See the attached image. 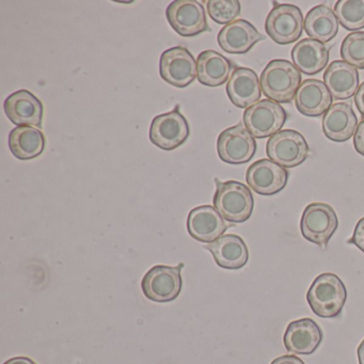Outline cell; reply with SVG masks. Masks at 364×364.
<instances>
[{"mask_svg": "<svg viewBox=\"0 0 364 364\" xmlns=\"http://www.w3.org/2000/svg\"><path fill=\"white\" fill-rule=\"evenodd\" d=\"M301 82V72L283 59L270 61L259 80L263 95L276 103H291Z\"/></svg>", "mask_w": 364, "mask_h": 364, "instance_id": "6da1fadb", "label": "cell"}, {"mask_svg": "<svg viewBox=\"0 0 364 364\" xmlns=\"http://www.w3.org/2000/svg\"><path fill=\"white\" fill-rule=\"evenodd\" d=\"M347 299V289L336 274H319L306 293V300L314 314L323 318H333L342 312Z\"/></svg>", "mask_w": 364, "mask_h": 364, "instance_id": "7a4b0ae2", "label": "cell"}, {"mask_svg": "<svg viewBox=\"0 0 364 364\" xmlns=\"http://www.w3.org/2000/svg\"><path fill=\"white\" fill-rule=\"evenodd\" d=\"M214 206L223 219L232 223H242L250 218L255 199L250 189L237 181L220 182L216 180Z\"/></svg>", "mask_w": 364, "mask_h": 364, "instance_id": "3957f363", "label": "cell"}, {"mask_svg": "<svg viewBox=\"0 0 364 364\" xmlns=\"http://www.w3.org/2000/svg\"><path fill=\"white\" fill-rule=\"evenodd\" d=\"M338 227L336 210L327 203L309 204L302 213L300 230L308 242L326 247Z\"/></svg>", "mask_w": 364, "mask_h": 364, "instance_id": "277c9868", "label": "cell"}, {"mask_svg": "<svg viewBox=\"0 0 364 364\" xmlns=\"http://www.w3.org/2000/svg\"><path fill=\"white\" fill-rule=\"evenodd\" d=\"M287 118V112L280 104L262 100L245 110L244 124L253 137L263 139L279 133Z\"/></svg>", "mask_w": 364, "mask_h": 364, "instance_id": "5b68a950", "label": "cell"}, {"mask_svg": "<svg viewBox=\"0 0 364 364\" xmlns=\"http://www.w3.org/2000/svg\"><path fill=\"white\" fill-rule=\"evenodd\" d=\"M301 10L294 5H277L269 12L265 31L274 43L289 46L301 37L304 31Z\"/></svg>", "mask_w": 364, "mask_h": 364, "instance_id": "8992f818", "label": "cell"}, {"mask_svg": "<svg viewBox=\"0 0 364 364\" xmlns=\"http://www.w3.org/2000/svg\"><path fill=\"white\" fill-rule=\"evenodd\" d=\"M309 146L301 134L284 129L274 134L266 144V154L270 161L284 168L301 165L309 155Z\"/></svg>", "mask_w": 364, "mask_h": 364, "instance_id": "52a82bcc", "label": "cell"}, {"mask_svg": "<svg viewBox=\"0 0 364 364\" xmlns=\"http://www.w3.org/2000/svg\"><path fill=\"white\" fill-rule=\"evenodd\" d=\"M166 16L170 26L185 38L210 31L205 9L197 0H176L168 6Z\"/></svg>", "mask_w": 364, "mask_h": 364, "instance_id": "ba28073f", "label": "cell"}, {"mask_svg": "<svg viewBox=\"0 0 364 364\" xmlns=\"http://www.w3.org/2000/svg\"><path fill=\"white\" fill-rule=\"evenodd\" d=\"M182 266L183 264L176 267L157 265L151 268L142 279L144 296L155 302H170L176 299L182 289Z\"/></svg>", "mask_w": 364, "mask_h": 364, "instance_id": "9c48e42d", "label": "cell"}, {"mask_svg": "<svg viewBox=\"0 0 364 364\" xmlns=\"http://www.w3.org/2000/svg\"><path fill=\"white\" fill-rule=\"evenodd\" d=\"M189 134L188 122L178 110V105L172 112L155 117L151 123V142L161 150H176L186 141Z\"/></svg>", "mask_w": 364, "mask_h": 364, "instance_id": "30bf717a", "label": "cell"}, {"mask_svg": "<svg viewBox=\"0 0 364 364\" xmlns=\"http://www.w3.org/2000/svg\"><path fill=\"white\" fill-rule=\"evenodd\" d=\"M159 73L167 84L185 88L197 77V63L187 48L176 46L161 54Z\"/></svg>", "mask_w": 364, "mask_h": 364, "instance_id": "8fae6325", "label": "cell"}, {"mask_svg": "<svg viewBox=\"0 0 364 364\" xmlns=\"http://www.w3.org/2000/svg\"><path fill=\"white\" fill-rule=\"evenodd\" d=\"M257 142L242 124L229 127L219 135L217 152L221 161L231 165L248 163L255 156Z\"/></svg>", "mask_w": 364, "mask_h": 364, "instance_id": "7c38bea8", "label": "cell"}, {"mask_svg": "<svg viewBox=\"0 0 364 364\" xmlns=\"http://www.w3.org/2000/svg\"><path fill=\"white\" fill-rule=\"evenodd\" d=\"M246 181L255 193L272 196L285 188L289 181V172L270 159H259L247 170Z\"/></svg>", "mask_w": 364, "mask_h": 364, "instance_id": "4fadbf2b", "label": "cell"}, {"mask_svg": "<svg viewBox=\"0 0 364 364\" xmlns=\"http://www.w3.org/2000/svg\"><path fill=\"white\" fill-rule=\"evenodd\" d=\"M4 109L9 120L20 127H42L44 107L28 90H18L6 99Z\"/></svg>", "mask_w": 364, "mask_h": 364, "instance_id": "5bb4252c", "label": "cell"}, {"mask_svg": "<svg viewBox=\"0 0 364 364\" xmlns=\"http://www.w3.org/2000/svg\"><path fill=\"white\" fill-rule=\"evenodd\" d=\"M227 223L218 210L210 205L198 206L189 213L187 230L193 240L201 242H213L227 231Z\"/></svg>", "mask_w": 364, "mask_h": 364, "instance_id": "9a60e30c", "label": "cell"}, {"mask_svg": "<svg viewBox=\"0 0 364 364\" xmlns=\"http://www.w3.org/2000/svg\"><path fill=\"white\" fill-rule=\"evenodd\" d=\"M283 341L289 353L294 355H311L321 345L323 331L313 319L306 317L291 321L287 326Z\"/></svg>", "mask_w": 364, "mask_h": 364, "instance_id": "2e32d148", "label": "cell"}, {"mask_svg": "<svg viewBox=\"0 0 364 364\" xmlns=\"http://www.w3.org/2000/svg\"><path fill=\"white\" fill-rule=\"evenodd\" d=\"M264 40L248 21H234L219 31L217 41L219 46L228 54L242 55L248 53L257 42Z\"/></svg>", "mask_w": 364, "mask_h": 364, "instance_id": "e0dca14e", "label": "cell"}, {"mask_svg": "<svg viewBox=\"0 0 364 364\" xmlns=\"http://www.w3.org/2000/svg\"><path fill=\"white\" fill-rule=\"evenodd\" d=\"M227 95L233 105L249 108L261 99L259 77L253 70L236 68L228 80Z\"/></svg>", "mask_w": 364, "mask_h": 364, "instance_id": "ac0fdd59", "label": "cell"}, {"mask_svg": "<svg viewBox=\"0 0 364 364\" xmlns=\"http://www.w3.org/2000/svg\"><path fill=\"white\" fill-rule=\"evenodd\" d=\"M298 112L306 117H321L332 106V95L326 85L318 80H306L295 95Z\"/></svg>", "mask_w": 364, "mask_h": 364, "instance_id": "d6986e66", "label": "cell"}, {"mask_svg": "<svg viewBox=\"0 0 364 364\" xmlns=\"http://www.w3.org/2000/svg\"><path fill=\"white\" fill-rule=\"evenodd\" d=\"M358 119L351 104H333L323 117V132L334 142H345L357 131Z\"/></svg>", "mask_w": 364, "mask_h": 364, "instance_id": "ffe728a7", "label": "cell"}, {"mask_svg": "<svg viewBox=\"0 0 364 364\" xmlns=\"http://www.w3.org/2000/svg\"><path fill=\"white\" fill-rule=\"evenodd\" d=\"M205 249L212 253L217 265L225 269H240L248 262V247L235 234L223 235L205 246Z\"/></svg>", "mask_w": 364, "mask_h": 364, "instance_id": "44dd1931", "label": "cell"}, {"mask_svg": "<svg viewBox=\"0 0 364 364\" xmlns=\"http://www.w3.org/2000/svg\"><path fill=\"white\" fill-rule=\"evenodd\" d=\"M323 84L334 100H348L359 89V73L353 65L343 60H336L326 69Z\"/></svg>", "mask_w": 364, "mask_h": 364, "instance_id": "7402d4cb", "label": "cell"}, {"mask_svg": "<svg viewBox=\"0 0 364 364\" xmlns=\"http://www.w3.org/2000/svg\"><path fill=\"white\" fill-rule=\"evenodd\" d=\"M291 56L294 65L301 73L316 75L327 67L329 50L321 42L306 38L294 46Z\"/></svg>", "mask_w": 364, "mask_h": 364, "instance_id": "603a6c76", "label": "cell"}, {"mask_svg": "<svg viewBox=\"0 0 364 364\" xmlns=\"http://www.w3.org/2000/svg\"><path fill=\"white\" fill-rule=\"evenodd\" d=\"M232 68L233 65L223 55L215 50H205L198 56V80L204 86H221L229 80Z\"/></svg>", "mask_w": 364, "mask_h": 364, "instance_id": "cb8c5ba5", "label": "cell"}, {"mask_svg": "<svg viewBox=\"0 0 364 364\" xmlns=\"http://www.w3.org/2000/svg\"><path fill=\"white\" fill-rule=\"evenodd\" d=\"M46 136L33 127H16L9 135V149L21 161L36 159L46 149Z\"/></svg>", "mask_w": 364, "mask_h": 364, "instance_id": "d4e9b609", "label": "cell"}, {"mask_svg": "<svg viewBox=\"0 0 364 364\" xmlns=\"http://www.w3.org/2000/svg\"><path fill=\"white\" fill-rule=\"evenodd\" d=\"M304 26L310 39L327 43L338 35V21L331 8L319 5L306 14Z\"/></svg>", "mask_w": 364, "mask_h": 364, "instance_id": "484cf974", "label": "cell"}, {"mask_svg": "<svg viewBox=\"0 0 364 364\" xmlns=\"http://www.w3.org/2000/svg\"><path fill=\"white\" fill-rule=\"evenodd\" d=\"M338 23L349 31L364 28V0H340L334 6Z\"/></svg>", "mask_w": 364, "mask_h": 364, "instance_id": "4316f807", "label": "cell"}, {"mask_svg": "<svg viewBox=\"0 0 364 364\" xmlns=\"http://www.w3.org/2000/svg\"><path fill=\"white\" fill-rule=\"evenodd\" d=\"M341 57L355 69L364 70V31L351 33L343 40Z\"/></svg>", "mask_w": 364, "mask_h": 364, "instance_id": "83f0119b", "label": "cell"}, {"mask_svg": "<svg viewBox=\"0 0 364 364\" xmlns=\"http://www.w3.org/2000/svg\"><path fill=\"white\" fill-rule=\"evenodd\" d=\"M206 9L215 23L229 25L240 16V4L237 0H208Z\"/></svg>", "mask_w": 364, "mask_h": 364, "instance_id": "f1b7e54d", "label": "cell"}, {"mask_svg": "<svg viewBox=\"0 0 364 364\" xmlns=\"http://www.w3.org/2000/svg\"><path fill=\"white\" fill-rule=\"evenodd\" d=\"M349 244L355 245L364 253V218L360 219L355 225L353 236L348 240Z\"/></svg>", "mask_w": 364, "mask_h": 364, "instance_id": "f546056e", "label": "cell"}, {"mask_svg": "<svg viewBox=\"0 0 364 364\" xmlns=\"http://www.w3.org/2000/svg\"><path fill=\"white\" fill-rule=\"evenodd\" d=\"M353 146L360 155L364 156V120L358 124L357 131L353 137Z\"/></svg>", "mask_w": 364, "mask_h": 364, "instance_id": "4dcf8cb0", "label": "cell"}, {"mask_svg": "<svg viewBox=\"0 0 364 364\" xmlns=\"http://www.w3.org/2000/svg\"><path fill=\"white\" fill-rule=\"evenodd\" d=\"M355 104L358 112H359L360 114L364 118V82L360 85L357 93H355Z\"/></svg>", "mask_w": 364, "mask_h": 364, "instance_id": "1f68e13d", "label": "cell"}, {"mask_svg": "<svg viewBox=\"0 0 364 364\" xmlns=\"http://www.w3.org/2000/svg\"><path fill=\"white\" fill-rule=\"evenodd\" d=\"M272 364H304V362L296 355H285L276 358Z\"/></svg>", "mask_w": 364, "mask_h": 364, "instance_id": "d6a6232c", "label": "cell"}, {"mask_svg": "<svg viewBox=\"0 0 364 364\" xmlns=\"http://www.w3.org/2000/svg\"><path fill=\"white\" fill-rule=\"evenodd\" d=\"M4 364H37L33 360L27 357H14L8 360Z\"/></svg>", "mask_w": 364, "mask_h": 364, "instance_id": "836d02e7", "label": "cell"}, {"mask_svg": "<svg viewBox=\"0 0 364 364\" xmlns=\"http://www.w3.org/2000/svg\"><path fill=\"white\" fill-rule=\"evenodd\" d=\"M357 353L359 364H364V340L360 343L359 347H358Z\"/></svg>", "mask_w": 364, "mask_h": 364, "instance_id": "e575fe53", "label": "cell"}]
</instances>
